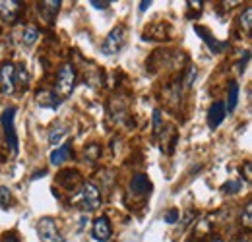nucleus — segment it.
Listing matches in <instances>:
<instances>
[{
	"mask_svg": "<svg viewBox=\"0 0 252 242\" xmlns=\"http://www.w3.org/2000/svg\"><path fill=\"white\" fill-rule=\"evenodd\" d=\"M76 78H78V74H76V68H74V64H63L61 68H59V74H57V95L61 97V99H66L74 88H76Z\"/></svg>",
	"mask_w": 252,
	"mask_h": 242,
	"instance_id": "1",
	"label": "nucleus"
},
{
	"mask_svg": "<svg viewBox=\"0 0 252 242\" xmlns=\"http://www.w3.org/2000/svg\"><path fill=\"white\" fill-rule=\"evenodd\" d=\"M14 121H16V107H10L2 113L0 124H2V130H4L6 144H8L10 151L18 153V134H16V128H14Z\"/></svg>",
	"mask_w": 252,
	"mask_h": 242,
	"instance_id": "2",
	"label": "nucleus"
},
{
	"mask_svg": "<svg viewBox=\"0 0 252 242\" xmlns=\"http://www.w3.org/2000/svg\"><path fill=\"white\" fill-rule=\"evenodd\" d=\"M37 235L41 242H64L63 233L57 227V221L53 217H41L37 223Z\"/></svg>",
	"mask_w": 252,
	"mask_h": 242,
	"instance_id": "3",
	"label": "nucleus"
},
{
	"mask_svg": "<svg viewBox=\"0 0 252 242\" xmlns=\"http://www.w3.org/2000/svg\"><path fill=\"white\" fill-rule=\"evenodd\" d=\"M125 28L123 26H117V28H113L111 33L105 37V41H103V45H101V51H103V55H107V57H111V55H117L121 49H123V45H125Z\"/></svg>",
	"mask_w": 252,
	"mask_h": 242,
	"instance_id": "4",
	"label": "nucleus"
},
{
	"mask_svg": "<svg viewBox=\"0 0 252 242\" xmlns=\"http://www.w3.org/2000/svg\"><path fill=\"white\" fill-rule=\"evenodd\" d=\"M16 66L10 60L0 64V91L4 95H12L16 91Z\"/></svg>",
	"mask_w": 252,
	"mask_h": 242,
	"instance_id": "5",
	"label": "nucleus"
},
{
	"mask_svg": "<svg viewBox=\"0 0 252 242\" xmlns=\"http://www.w3.org/2000/svg\"><path fill=\"white\" fill-rule=\"evenodd\" d=\"M82 202H84L86 212L99 210V206H101V192H99V188L95 186L94 182L82 184Z\"/></svg>",
	"mask_w": 252,
	"mask_h": 242,
	"instance_id": "6",
	"label": "nucleus"
},
{
	"mask_svg": "<svg viewBox=\"0 0 252 242\" xmlns=\"http://www.w3.org/2000/svg\"><path fill=\"white\" fill-rule=\"evenodd\" d=\"M94 239L97 242H109L113 237V227H111V221L109 217L101 215L94 221V231H92Z\"/></svg>",
	"mask_w": 252,
	"mask_h": 242,
	"instance_id": "7",
	"label": "nucleus"
},
{
	"mask_svg": "<svg viewBox=\"0 0 252 242\" xmlns=\"http://www.w3.org/2000/svg\"><path fill=\"white\" fill-rule=\"evenodd\" d=\"M150 192H152V182H150V179L144 173H138V175L132 177V181H130V194H134L136 198H144Z\"/></svg>",
	"mask_w": 252,
	"mask_h": 242,
	"instance_id": "8",
	"label": "nucleus"
},
{
	"mask_svg": "<svg viewBox=\"0 0 252 242\" xmlns=\"http://www.w3.org/2000/svg\"><path fill=\"white\" fill-rule=\"evenodd\" d=\"M61 0H47V2H39V14L43 20H47V24H53V20L57 18L59 10H61Z\"/></svg>",
	"mask_w": 252,
	"mask_h": 242,
	"instance_id": "9",
	"label": "nucleus"
},
{
	"mask_svg": "<svg viewBox=\"0 0 252 242\" xmlns=\"http://www.w3.org/2000/svg\"><path fill=\"white\" fill-rule=\"evenodd\" d=\"M20 6H22L20 0H4V2L0 0V18L4 22H14L18 18Z\"/></svg>",
	"mask_w": 252,
	"mask_h": 242,
	"instance_id": "10",
	"label": "nucleus"
},
{
	"mask_svg": "<svg viewBox=\"0 0 252 242\" xmlns=\"http://www.w3.org/2000/svg\"><path fill=\"white\" fill-rule=\"evenodd\" d=\"M225 105L221 103V101H216L212 107H210V111H208V126L212 128V130H216L218 126H220L223 119H225Z\"/></svg>",
	"mask_w": 252,
	"mask_h": 242,
	"instance_id": "11",
	"label": "nucleus"
},
{
	"mask_svg": "<svg viewBox=\"0 0 252 242\" xmlns=\"http://www.w3.org/2000/svg\"><path fill=\"white\" fill-rule=\"evenodd\" d=\"M194 31L198 33V37H200V39H202V41H204V43H206V45H208V47H210L214 53H221V51H223L225 43L218 41V39H216V37H214L210 31L206 30V28H202V26H194Z\"/></svg>",
	"mask_w": 252,
	"mask_h": 242,
	"instance_id": "12",
	"label": "nucleus"
},
{
	"mask_svg": "<svg viewBox=\"0 0 252 242\" xmlns=\"http://www.w3.org/2000/svg\"><path fill=\"white\" fill-rule=\"evenodd\" d=\"M37 103L41 105V107H45V109H57L59 105H61V97L55 93V91H39L37 93Z\"/></svg>",
	"mask_w": 252,
	"mask_h": 242,
	"instance_id": "13",
	"label": "nucleus"
},
{
	"mask_svg": "<svg viewBox=\"0 0 252 242\" xmlns=\"http://www.w3.org/2000/svg\"><path fill=\"white\" fill-rule=\"evenodd\" d=\"M70 144H63L61 148H57L55 151L51 153V163L55 165V167H61L64 161H68L70 159Z\"/></svg>",
	"mask_w": 252,
	"mask_h": 242,
	"instance_id": "14",
	"label": "nucleus"
},
{
	"mask_svg": "<svg viewBox=\"0 0 252 242\" xmlns=\"http://www.w3.org/2000/svg\"><path fill=\"white\" fill-rule=\"evenodd\" d=\"M237 103H239V84L231 82L229 84V95H227V109H225V113H233L237 109Z\"/></svg>",
	"mask_w": 252,
	"mask_h": 242,
	"instance_id": "15",
	"label": "nucleus"
},
{
	"mask_svg": "<svg viewBox=\"0 0 252 242\" xmlns=\"http://www.w3.org/2000/svg\"><path fill=\"white\" fill-rule=\"evenodd\" d=\"M14 76H16V86H20L22 90H28L30 88V72H28L26 64H18Z\"/></svg>",
	"mask_w": 252,
	"mask_h": 242,
	"instance_id": "16",
	"label": "nucleus"
},
{
	"mask_svg": "<svg viewBox=\"0 0 252 242\" xmlns=\"http://www.w3.org/2000/svg\"><path fill=\"white\" fill-rule=\"evenodd\" d=\"M39 35H41V31H39L37 26H26L24 31H22V43L26 47H32L33 43L39 39Z\"/></svg>",
	"mask_w": 252,
	"mask_h": 242,
	"instance_id": "17",
	"label": "nucleus"
},
{
	"mask_svg": "<svg viewBox=\"0 0 252 242\" xmlns=\"http://www.w3.org/2000/svg\"><path fill=\"white\" fill-rule=\"evenodd\" d=\"M66 132H68V128H66L64 124H55V126L51 128V132H49V144H53V146L61 144L63 138L66 136Z\"/></svg>",
	"mask_w": 252,
	"mask_h": 242,
	"instance_id": "18",
	"label": "nucleus"
},
{
	"mask_svg": "<svg viewBox=\"0 0 252 242\" xmlns=\"http://www.w3.org/2000/svg\"><path fill=\"white\" fill-rule=\"evenodd\" d=\"M239 22H241V26L245 28V31L251 35V31H252V6H247V8H245V12L241 14Z\"/></svg>",
	"mask_w": 252,
	"mask_h": 242,
	"instance_id": "19",
	"label": "nucleus"
},
{
	"mask_svg": "<svg viewBox=\"0 0 252 242\" xmlns=\"http://www.w3.org/2000/svg\"><path fill=\"white\" fill-rule=\"evenodd\" d=\"M12 204V192H10V188H6V186H0V208H8Z\"/></svg>",
	"mask_w": 252,
	"mask_h": 242,
	"instance_id": "20",
	"label": "nucleus"
},
{
	"mask_svg": "<svg viewBox=\"0 0 252 242\" xmlns=\"http://www.w3.org/2000/svg\"><path fill=\"white\" fill-rule=\"evenodd\" d=\"M225 194H237L239 190H243V184L239 181H229L223 184V188H221Z\"/></svg>",
	"mask_w": 252,
	"mask_h": 242,
	"instance_id": "21",
	"label": "nucleus"
},
{
	"mask_svg": "<svg viewBox=\"0 0 252 242\" xmlns=\"http://www.w3.org/2000/svg\"><path fill=\"white\" fill-rule=\"evenodd\" d=\"M196 78H198V68H196V66H190L189 74H187V78H185V86H187V88H192L194 82H196Z\"/></svg>",
	"mask_w": 252,
	"mask_h": 242,
	"instance_id": "22",
	"label": "nucleus"
},
{
	"mask_svg": "<svg viewBox=\"0 0 252 242\" xmlns=\"http://www.w3.org/2000/svg\"><path fill=\"white\" fill-rule=\"evenodd\" d=\"M243 223H245V227H252V204L249 202L247 206H245V215H243Z\"/></svg>",
	"mask_w": 252,
	"mask_h": 242,
	"instance_id": "23",
	"label": "nucleus"
},
{
	"mask_svg": "<svg viewBox=\"0 0 252 242\" xmlns=\"http://www.w3.org/2000/svg\"><path fill=\"white\" fill-rule=\"evenodd\" d=\"M163 219H165V223H169V225L177 223V221H179V210H169V212H165Z\"/></svg>",
	"mask_w": 252,
	"mask_h": 242,
	"instance_id": "24",
	"label": "nucleus"
},
{
	"mask_svg": "<svg viewBox=\"0 0 252 242\" xmlns=\"http://www.w3.org/2000/svg\"><path fill=\"white\" fill-rule=\"evenodd\" d=\"M161 128H163V124H161V111L156 109V111H154V132L158 134Z\"/></svg>",
	"mask_w": 252,
	"mask_h": 242,
	"instance_id": "25",
	"label": "nucleus"
},
{
	"mask_svg": "<svg viewBox=\"0 0 252 242\" xmlns=\"http://www.w3.org/2000/svg\"><path fill=\"white\" fill-rule=\"evenodd\" d=\"M90 4L97 8V10H107L109 6H111V2L109 0H90Z\"/></svg>",
	"mask_w": 252,
	"mask_h": 242,
	"instance_id": "26",
	"label": "nucleus"
},
{
	"mask_svg": "<svg viewBox=\"0 0 252 242\" xmlns=\"http://www.w3.org/2000/svg\"><path fill=\"white\" fill-rule=\"evenodd\" d=\"M187 4H189L190 10H196V14H200V10L204 8V2H202V0H196V2H194V0H189Z\"/></svg>",
	"mask_w": 252,
	"mask_h": 242,
	"instance_id": "27",
	"label": "nucleus"
},
{
	"mask_svg": "<svg viewBox=\"0 0 252 242\" xmlns=\"http://www.w3.org/2000/svg\"><path fill=\"white\" fill-rule=\"evenodd\" d=\"M249 60H251V51H245V59L239 62V72H241V74L247 70V62Z\"/></svg>",
	"mask_w": 252,
	"mask_h": 242,
	"instance_id": "28",
	"label": "nucleus"
},
{
	"mask_svg": "<svg viewBox=\"0 0 252 242\" xmlns=\"http://www.w3.org/2000/svg\"><path fill=\"white\" fill-rule=\"evenodd\" d=\"M251 161H247L245 163V179H247V182H251Z\"/></svg>",
	"mask_w": 252,
	"mask_h": 242,
	"instance_id": "29",
	"label": "nucleus"
},
{
	"mask_svg": "<svg viewBox=\"0 0 252 242\" xmlns=\"http://www.w3.org/2000/svg\"><path fill=\"white\" fill-rule=\"evenodd\" d=\"M150 6H152V2H150V0H142V2H140V12H146Z\"/></svg>",
	"mask_w": 252,
	"mask_h": 242,
	"instance_id": "30",
	"label": "nucleus"
},
{
	"mask_svg": "<svg viewBox=\"0 0 252 242\" xmlns=\"http://www.w3.org/2000/svg\"><path fill=\"white\" fill-rule=\"evenodd\" d=\"M2 242H20V241H18L16 237H12V235H8V237H6V239H4V241H2Z\"/></svg>",
	"mask_w": 252,
	"mask_h": 242,
	"instance_id": "31",
	"label": "nucleus"
},
{
	"mask_svg": "<svg viewBox=\"0 0 252 242\" xmlns=\"http://www.w3.org/2000/svg\"><path fill=\"white\" fill-rule=\"evenodd\" d=\"M210 242H223V239H220V237H216V239H212Z\"/></svg>",
	"mask_w": 252,
	"mask_h": 242,
	"instance_id": "32",
	"label": "nucleus"
},
{
	"mask_svg": "<svg viewBox=\"0 0 252 242\" xmlns=\"http://www.w3.org/2000/svg\"><path fill=\"white\" fill-rule=\"evenodd\" d=\"M239 242H251V239H249V237H247V239H245V241H239Z\"/></svg>",
	"mask_w": 252,
	"mask_h": 242,
	"instance_id": "33",
	"label": "nucleus"
}]
</instances>
